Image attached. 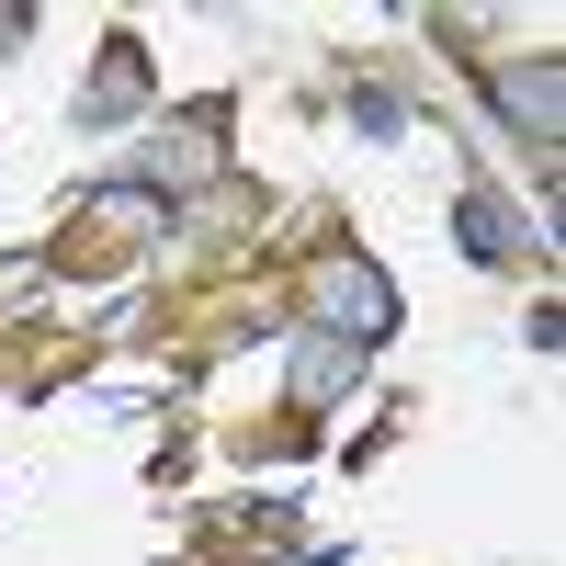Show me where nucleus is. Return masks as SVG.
<instances>
[{"label": "nucleus", "instance_id": "nucleus-2", "mask_svg": "<svg viewBox=\"0 0 566 566\" xmlns=\"http://www.w3.org/2000/svg\"><path fill=\"white\" fill-rule=\"evenodd\" d=\"M136 103H148V45H136V34H114V45H103V80L80 91V125H125Z\"/></svg>", "mask_w": 566, "mask_h": 566}, {"label": "nucleus", "instance_id": "nucleus-5", "mask_svg": "<svg viewBox=\"0 0 566 566\" xmlns=\"http://www.w3.org/2000/svg\"><path fill=\"white\" fill-rule=\"evenodd\" d=\"M464 250H476V261H510V250H522V227H510L499 193H464Z\"/></svg>", "mask_w": 566, "mask_h": 566}, {"label": "nucleus", "instance_id": "nucleus-3", "mask_svg": "<svg viewBox=\"0 0 566 566\" xmlns=\"http://www.w3.org/2000/svg\"><path fill=\"white\" fill-rule=\"evenodd\" d=\"M499 114L533 136V148H555V114H566V80H555V57H533V69H499Z\"/></svg>", "mask_w": 566, "mask_h": 566}, {"label": "nucleus", "instance_id": "nucleus-1", "mask_svg": "<svg viewBox=\"0 0 566 566\" xmlns=\"http://www.w3.org/2000/svg\"><path fill=\"white\" fill-rule=\"evenodd\" d=\"M317 328H328L340 352L386 340V328H397V295H386V272H374V261H328V272H317Z\"/></svg>", "mask_w": 566, "mask_h": 566}, {"label": "nucleus", "instance_id": "nucleus-4", "mask_svg": "<svg viewBox=\"0 0 566 566\" xmlns=\"http://www.w3.org/2000/svg\"><path fill=\"white\" fill-rule=\"evenodd\" d=\"M352 374H363V352H340V340H306V352H295V397H306V408H328V397L352 386Z\"/></svg>", "mask_w": 566, "mask_h": 566}]
</instances>
